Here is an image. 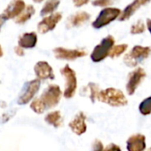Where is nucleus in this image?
<instances>
[{
	"mask_svg": "<svg viewBox=\"0 0 151 151\" xmlns=\"http://www.w3.org/2000/svg\"><path fill=\"white\" fill-rule=\"evenodd\" d=\"M97 100L111 107H123L128 103L123 92L113 87L100 91L97 96Z\"/></svg>",
	"mask_w": 151,
	"mask_h": 151,
	"instance_id": "obj_1",
	"label": "nucleus"
},
{
	"mask_svg": "<svg viewBox=\"0 0 151 151\" xmlns=\"http://www.w3.org/2000/svg\"><path fill=\"white\" fill-rule=\"evenodd\" d=\"M61 90L60 87L57 85H50L43 92L41 96L38 98L45 109H49L55 108L61 99Z\"/></svg>",
	"mask_w": 151,
	"mask_h": 151,
	"instance_id": "obj_2",
	"label": "nucleus"
},
{
	"mask_svg": "<svg viewBox=\"0 0 151 151\" xmlns=\"http://www.w3.org/2000/svg\"><path fill=\"white\" fill-rule=\"evenodd\" d=\"M60 74L66 81L65 83V90L63 95L66 99H71L75 96L78 88V79L77 75L73 68L69 67V65H65L60 70Z\"/></svg>",
	"mask_w": 151,
	"mask_h": 151,
	"instance_id": "obj_3",
	"label": "nucleus"
},
{
	"mask_svg": "<svg viewBox=\"0 0 151 151\" xmlns=\"http://www.w3.org/2000/svg\"><path fill=\"white\" fill-rule=\"evenodd\" d=\"M114 44L115 38L111 35H109L104 37L101 42L94 47L93 51L91 53V60L93 62H100L106 59L109 55V52L112 47L114 46Z\"/></svg>",
	"mask_w": 151,
	"mask_h": 151,
	"instance_id": "obj_4",
	"label": "nucleus"
},
{
	"mask_svg": "<svg viewBox=\"0 0 151 151\" xmlns=\"http://www.w3.org/2000/svg\"><path fill=\"white\" fill-rule=\"evenodd\" d=\"M150 52L151 49L149 47L135 45L129 53L125 54L124 61L129 67H136L139 62L147 59L150 55Z\"/></svg>",
	"mask_w": 151,
	"mask_h": 151,
	"instance_id": "obj_5",
	"label": "nucleus"
},
{
	"mask_svg": "<svg viewBox=\"0 0 151 151\" xmlns=\"http://www.w3.org/2000/svg\"><path fill=\"white\" fill-rule=\"evenodd\" d=\"M120 14H121V10L118 8H114V7L104 8L100 13L96 20L93 22V27L97 29H101L107 26L108 24H109L110 22H112L113 21H115L116 19H117L120 16Z\"/></svg>",
	"mask_w": 151,
	"mask_h": 151,
	"instance_id": "obj_6",
	"label": "nucleus"
},
{
	"mask_svg": "<svg viewBox=\"0 0 151 151\" xmlns=\"http://www.w3.org/2000/svg\"><path fill=\"white\" fill-rule=\"evenodd\" d=\"M40 86H41V81L37 78L27 82L23 87L21 95L18 98L17 103L19 105L28 104L30 101H32V99L37 93V92L40 89Z\"/></svg>",
	"mask_w": 151,
	"mask_h": 151,
	"instance_id": "obj_7",
	"label": "nucleus"
},
{
	"mask_svg": "<svg viewBox=\"0 0 151 151\" xmlns=\"http://www.w3.org/2000/svg\"><path fill=\"white\" fill-rule=\"evenodd\" d=\"M53 53L56 59L66 60H75L78 58H82L87 54V52L82 49H68L64 47L54 48Z\"/></svg>",
	"mask_w": 151,
	"mask_h": 151,
	"instance_id": "obj_8",
	"label": "nucleus"
},
{
	"mask_svg": "<svg viewBox=\"0 0 151 151\" xmlns=\"http://www.w3.org/2000/svg\"><path fill=\"white\" fill-rule=\"evenodd\" d=\"M146 78V72L143 68H138L134 71L129 74L128 82L126 84V91L129 95H132L137 87L140 85L143 79Z\"/></svg>",
	"mask_w": 151,
	"mask_h": 151,
	"instance_id": "obj_9",
	"label": "nucleus"
},
{
	"mask_svg": "<svg viewBox=\"0 0 151 151\" xmlns=\"http://www.w3.org/2000/svg\"><path fill=\"white\" fill-rule=\"evenodd\" d=\"M34 72L37 79L41 80H47L51 79L53 80L55 78L54 72L51 65L45 60H40L36 63L34 67Z\"/></svg>",
	"mask_w": 151,
	"mask_h": 151,
	"instance_id": "obj_10",
	"label": "nucleus"
},
{
	"mask_svg": "<svg viewBox=\"0 0 151 151\" xmlns=\"http://www.w3.org/2000/svg\"><path fill=\"white\" fill-rule=\"evenodd\" d=\"M61 18H62V15L60 13H53L51 15L45 17L38 23L37 30L41 34H45V33L54 29L56 25L60 22Z\"/></svg>",
	"mask_w": 151,
	"mask_h": 151,
	"instance_id": "obj_11",
	"label": "nucleus"
},
{
	"mask_svg": "<svg viewBox=\"0 0 151 151\" xmlns=\"http://www.w3.org/2000/svg\"><path fill=\"white\" fill-rule=\"evenodd\" d=\"M86 121V116L85 115L84 112L80 111L69 122L68 126L75 134L80 136L83 135L87 130V125Z\"/></svg>",
	"mask_w": 151,
	"mask_h": 151,
	"instance_id": "obj_12",
	"label": "nucleus"
},
{
	"mask_svg": "<svg viewBox=\"0 0 151 151\" xmlns=\"http://www.w3.org/2000/svg\"><path fill=\"white\" fill-rule=\"evenodd\" d=\"M26 8V5L23 0H13L8 5L4 12L5 17L8 19H14L18 17Z\"/></svg>",
	"mask_w": 151,
	"mask_h": 151,
	"instance_id": "obj_13",
	"label": "nucleus"
},
{
	"mask_svg": "<svg viewBox=\"0 0 151 151\" xmlns=\"http://www.w3.org/2000/svg\"><path fill=\"white\" fill-rule=\"evenodd\" d=\"M128 151H144L146 148V138L143 134L132 135L126 141Z\"/></svg>",
	"mask_w": 151,
	"mask_h": 151,
	"instance_id": "obj_14",
	"label": "nucleus"
},
{
	"mask_svg": "<svg viewBox=\"0 0 151 151\" xmlns=\"http://www.w3.org/2000/svg\"><path fill=\"white\" fill-rule=\"evenodd\" d=\"M37 36L35 32L24 33L19 37L18 46L22 49H31L37 45Z\"/></svg>",
	"mask_w": 151,
	"mask_h": 151,
	"instance_id": "obj_15",
	"label": "nucleus"
},
{
	"mask_svg": "<svg viewBox=\"0 0 151 151\" xmlns=\"http://www.w3.org/2000/svg\"><path fill=\"white\" fill-rule=\"evenodd\" d=\"M91 15L86 12H79L75 14L71 17L68 18L67 22V27L68 28H73V27H79L83 25L85 22L89 21Z\"/></svg>",
	"mask_w": 151,
	"mask_h": 151,
	"instance_id": "obj_16",
	"label": "nucleus"
},
{
	"mask_svg": "<svg viewBox=\"0 0 151 151\" xmlns=\"http://www.w3.org/2000/svg\"><path fill=\"white\" fill-rule=\"evenodd\" d=\"M45 121L46 124L53 126L54 128H59L62 124L63 118H62L60 111L55 110V111H52V112L48 113L45 116Z\"/></svg>",
	"mask_w": 151,
	"mask_h": 151,
	"instance_id": "obj_17",
	"label": "nucleus"
},
{
	"mask_svg": "<svg viewBox=\"0 0 151 151\" xmlns=\"http://www.w3.org/2000/svg\"><path fill=\"white\" fill-rule=\"evenodd\" d=\"M141 6L140 4L139 3L138 0H134L132 3H131L129 6H127L124 10L121 13L120 16H119V21L123 22V21H125V20H128L132 15H133L135 14V12L140 8Z\"/></svg>",
	"mask_w": 151,
	"mask_h": 151,
	"instance_id": "obj_18",
	"label": "nucleus"
},
{
	"mask_svg": "<svg viewBox=\"0 0 151 151\" xmlns=\"http://www.w3.org/2000/svg\"><path fill=\"white\" fill-rule=\"evenodd\" d=\"M34 14H35V8L33 6L29 5V6H26L24 11L18 17L15 18V22L17 24H23L26 22H28L32 17V15Z\"/></svg>",
	"mask_w": 151,
	"mask_h": 151,
	"instance_id": "obj_19",
	"label": "nucleus"
},
{
	"mask_svg": "<svg viewBox=\"0 0 151 151\" xmlns=\"http://www.w3.org/2000/svg\"><path fill=\"white\" fill-rule=\"evenodd\" d=\"M59 5H60V0H48L43 6V8L41 9L40 15L45 16L47 14H53V12L59 7Z\"/></svg>",
	"mask_w": 151,
	"mask_h": 151,
	"instance_id": "obj_20",
	"label": "nucleus"
},
{
	"mask_svg": "<svg viewBox=\"0 0 151 151\" xmlns=\"http://www.w3.org/2000/svg\"><path fill=\"white\" fill-rule=\"evenodd\" d=\"M85 90L86 93H89V98L91 100V101L93 103L95 102V101L97 100V96H98V93L100 92V89H99V86L95 83H89L86 87H85Z\"/></svg>",
	"mask_w": 151,
	"mask_h": 151,
	"instance_id": "obj_21",
	"label": "nucleus"
},
{
	"mask_svg": "<svg viewBox=\"0 0 151 151\" xmlns=\"http://www.w3.org/2000/svg\"><path fill=\"white\" fill-rule=\"evenodd\" d=\"M139 110L143 116H147L151 114V96L141 101L139 106Z\"/></svg>",
	"mask_w": 151,
	"mask_h": 151,
	"instance_id": "obj_22",
	"label": "nucleus"
},
{
	"mask_svg": "<svg viewBox=\"0 0 151 151\" xmlns=\"http://www.w3.org/2000/svg\"><path fill=\"white\" fill-rule=\"evenodd\" d=\"M127 47H128V45L126 44H122V45H115V46L112 47L109 56L110 58H112V59H114L116 57H118V56H120L122 53H124L126 51Z\"/></svg>",
	"mask_w": 151,
	"mask_h": 151,
	"instance_id": "obj_23",
	"label": "nucleus"
},
{
	"mask_svg": "<svg viewBox=\"0 0 151 151\" xmlns=\"http://www.w3.org/2000/svg\"><path fill=\"white\" fill-rule=\"evenodd\" d=\"M30 109L37 114H43L45 109L44 108V106L42 105V103L40 102V101L38 100V98H35L31 103H30Z\"/></svg>",
	"mask_w": 151,
	"mask_h": 151,
	"instance_id": "obj_24",
	"label": "nucleus"
},
{
	"mask_svg": "<svg viewBox=\"0 0 151 151\" xmlns=\"http://www.w3.org/2000/svg\"><path fill=\"white\" fill-rule=\"evenodd\" d=\"M146 27L142 21H138L135 24H133L131 28V33L132 34H141L145 31Z\"/></svg>",
	"mask_w": 151,
	"mask_h": 151,
	"instance_id": "obj_25",
	"label": "nucleus"
},
{
	"mask_svg": "<svg viewBox=\"0 0 151 151\" xmlns=\"http://www.w3.org/2000/svg\"><path fill=\"white\" fill-rule=\"evenodd\" d=\"M114 3V0H93V6H108Z\"/></svg>",
	"mask_w": 151,
	"mask_h": 151,
	"instance_id": "obj_26",
	"label": "nucleus"
},
{
	"mask_svg": "<svg viewBox=\"0 0 151 151\" xmlns=\"http://www.w3.org/2000/svg\"><path fill=\"white\" fill-rule=\"evenodd\" d=\"M103 150H104V147H103L102 142L99 139H95L93 143V150L92 151H103Z\"/></svg>",
	"mask_w": 151,
	"mask_h": 151,
	"instance_id": "obj_27",
	"label": "nucleus"
},
{
	"mask_svg": "<svg viewBox=\"0 0 151 151\" xmlns=\"http://www.w3.org/2000/svg\"><path fill=\"white\" fill-rule=\"evenodd\" d=\"M103 151H121V148L119 146H117L116 144L115 143H110L109 144Z\"/></svg>",
	"mask_w": 151,
	"mask_h": 151,
	"instance_id": "obj_28",
	"label": "nucleus"
},
{
	"mask_svg": "<svg viewBox=\"0 0 151 151\" xmlns=\"http://www.w3.org/2000/svg\"><path fill=\"white\" fill-rule=\"evenodd\" d=\"M73 2H74L75 6L80 7V6H83L84 5H86L89 2V0H73Z\"/></svg>",
	"mask_w": 151,
	"mask_h": 151,
	"instance_id": "obj_29",
	"label": "nucleus"
},
{
	"mask_svg": "<svg viewBox=\"0 0 151 151\" xmlns=\"http://www.w3.org/2000/svg\"><path fill=\"white\" fill-rule=\"evenodd\" d=\"M14 52H15V53L18 56H23L24 55V50L22 47H20V46H16L14 48Z\"/></svg>",
	"mask_w": 151,
	"mask_h": 151,
	"instance_id": "obj_30",
	"label": "nucleus"
},
{
	"mask_svg": "<svg viewBox=\"0 0 151 151\" xmlns=\"http://www.w3.org/2000/svg\"><path fill=\"white\" fill-rule=\"evenodd\" d=\"M7 21V19L5 17L4 14H0V29H1L2 26L4 25V23Z\"/></svg>",
	"mask_w": 151,
	"mask_h": 151,
	"instance_id": "obj_31",
	"label": "nucleus"
},
{
	"mask_svg": "<svg viewBox=\"0 0 151 151\" xmlns=\"http://www.w3.org/2000/svg\"><path fill=\"white\" fill-rule=\"evenodd\" d=\"M147 29L149 30V32L151 33V20L150 19L147 20Z\"/></svg>",
	"mask_w": 151,
	"mask_h": 151,
	"instance_id": "obj_32",
	"label": "nucleus"
},
{
	"mask_svg": "<svg viewBox=\"0 0 151 151\" xmlns=\"http://www.w3.org/2000/svg\"><path fill=\"white\" fill-rule=\"evenodd\" d=\"M139 1V3L140 4V6H144V5H146V4H147L150 0H138Z\"/></svg>",
	"mask_w": 151,
	"mask_h": 151,
	"instance_id": "obj_33",
	"label": "nucleus"
},
{
	"mask_svg": "<svg viewBox=\"0 0 151 151\" xmlns=\"http://www.w3.org/2000/svg\"><path fill=\"white\" fill-rule=\"evenodd\" d=\"M0 106H2V107L6 108V103L5 101H0Z\"/></svg>",
	"mask_w": 151,
	"mask_h": 151,
	"instance_id": "obj_34",
	"label": "nucleus"
},
{
	"mask_svg": "<svg viewBox=\"0 0 151 151\" xmlns=\"http://www.w3.org/2000/svg\"><path fill=\"white\" fill-rule=\"evenodd\" d=\"M3 54H4V52H3V49H2L1 45H0V58L3 56Z\"/></svg>",
	"mask_w": 151,
	"mask_h": 151,
	"instance_id": "obj_35",
	"label": "nucleus"
},
{
	"mask_svg": "<svg viewBox=\"0 0 151 151\" xmlns=\"http://www.w3.org/2000/svg\"><path fill=\"white\" fill-rule=\"evenodd\" d=\"M33 1H34L35 3H41L42 1H44V0H33Z\"/></svg>",
	"mask_w": 151,
	"mask_h": 151,
	"instance_id": "obj_36",
	"label": "nucleus"
},
{
	"mask_svg": "<svg viewBox=\"0 0 151 151\" xmlns=\"http://www.w3.org/2000/svg\"><path fill=\"white\" fill-rule=\"evenodd\" d=\"M147 151H151V147H150V148H148V149H147Z\"/></svg>",
	"mask_w": 151,
	"mask_h": 151,
	"instance_id": "obj_37",
	"label": "nucleus"
}]
</instances>
